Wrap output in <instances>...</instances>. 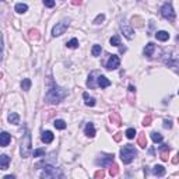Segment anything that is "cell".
<instances>
[{
  "label": "cell",
  "instance_id": "obj_1",
  "mask_svg": "<svg viewBox=\"0 0 179 179\" xmlns=\"http://www.w3.org/2000/svg\"><path fill=\"white\" fill-rule=\"evenodd\" d=\"M67 91L62 87H58V85H53L51 90H48L46 95H45V101L48 104H59L60 101L66 98Z\"/></svg>",
  "mask_w": 179,
  "mask_h": 179
},
{
  "label": "cell",
  "instance_id": "obj_2",
  "mask_svg": "<svg viewBox=\"0 0 179 179\" xmlns=\"http://www.w3.org/2000/svg\"><path fill=\"white\" fill-rule=\"evenodd\" d=\"M136 157H137V150H136L132 144L123 146V148L121 150V158H122L123 164H130Z\"/></svg>",
  "mask_w": 179,
  "mask_h": 179
},
{
  "label": "cell",
  "instance_id": "obj_3",
  "mask_svg": "<svg viewBox=\"0 0 179 179\" xmlns=\"http://www.w3.org/2000/svg\"><path fill=\"white\" fill-rule=\"evenodd\" d=\"M31 155V133L25 129L24 132V137L21 141V157L28 158Z\"/></svg>",
  "mask_w": 179,
  "mask_h": 179
},
{
  "label": "cell",
  "instance_id": "obj_4",
  "mask_svg": "<svg viewBox=\"0 0 179 179\" xmlns=\"http://www.w3.org/2000/svg\"><path fill=\"white\" fill-rule=\"evenodd\" d=\"M63 174L62 171H59L58 168L52 167V165H45L44 171L41 172V178L44 179H52V178H62Z\"/></svg>",
  "mask_w": 179,
  "mask_h": 179
},
{
  "label": "cell",
  "instance_id": "obj_5",
  "mask_svg": "<svg viewBox=\"0 0 179 179\" xmlns=\"http://www.w3.org/2000/svg\"><path fill=\"white\" fill-rule=\"evenodd\" d=\"M69 24H70L69 20H62L60 22H58V24L53 27V29H52V35H53V37H60V35H63V34L66 32V29L69 28Z\"/></svg>",
  "mask_w": 179,
  "mask_h": 179
},
{
  "label": "cell",
  "instance_id": "obj_6",
  "mask_svg": "<svg viewBox=\"0 0 179 179\" xmlns=\"http://www.w3.org/2000/svg\"><path fill=\"white\" fill-rule=\"evenodd\" d=\"M161 15L167 18L168 21H175V11L172 8V6L169 3H165L162 7H161Z\"/></svg>",
  "mask_w": 179,
  "mask_h": 179
},
{
  "label": "cell",
  "instance_id": "obj_7",
  "mask_svg": "<svg viewBox=\"0 0 179 179\" xmlns=\"http://www.w3.org/2000/svg\"><path fill=\"white\" fill-rule=\"evenodd\" d=\"M113 160H115V155H113V154H101L99 158L95 160V164L101 165V167H109L113 162Z\"/></svg>",
  "mask_w": 179,
  "mask_h": 179
},
{
  "label": "cell",
  "instance_id": "obj_8",
  "mask_svg": "<svg viewBox=\"0 0 179 179\" xmlns=\"http://www.w3.org/2000/svg\"><path fill=\"white\" fill-rule=\"evenodd\" d=\"M121 65V60L118 58L116 55H112L109 59H108V62H106V69L108 70H116Z\"/></svg>",
  "mask_w": 179,
  "mask_h": 179
},
{
  "label": "cell",
  "instance_id": "obj_9",
  "mask_svg": "<svg viewBox=\"0 0 179 179\" xmlns=\"http://www.w3.org/2000/svg\"><path fill=\"white\" fill-rule=\"evenodd\" d=\"M169 151H171V147L168 146V144H162V146L160 147V158L162 161H168V154Z\"/></svg>",
  "mask_w": 179,
  "mask_h": 179
},
{
  "label": "cell",
  "instance_id": "obj_10",
  "mask_svg": "<svg viewBox=\"0 0 179 179\" xmlns=\"http://www.w3.org/2000/svg\"><path fill=\"white\" fill-rule=\"evenodd\" d=\"M11 141V136L7 132H2L0 133V146L2 147H7L8 143Z\"/></svg>",
  "mask_w": 179,
  "mask_h": 179
},
{
  "label": "cell",
  "instance_id": "obj_11",
  "mask_svg": "<svg viewBox=\"0 0 179 179\" xmlns=\"http://www.w3.org/2000/svg\"><path fill=\"white\" fill-rule=\"evenodd\" d=\"M97 85L98 87H101V88H106V87H109L111 85V81L106 78L105 76H98V78H97Z\"/></svg>",
  "mask_w": 179,
  "mask_h": 179
},
{
  "label": "cell",
  "instance_id": "obj_12",
  "mask_svg": "<svg viewBox=\"0 0 179 179\" xmlns=\"http://www.w3.org/2000/svg\"><path fill=\"white\" fill-rule=\"evenodd\" d=\"M41 139H42V141H44L45 144H49V143L53 141V139H55V134H53L52 132H49V130H46V132L42 133Z\"/></svg>",
  "mask_w": 179,
  "mask_h": 179
},
{
  "label": "cell",
  "instance_id": "obj_13",
  "mask_svg": "<svg viewBox=\"0 0 179 179\" xmlns=\"http://www.w3.org/2000/svg\"><path fill=\"white\" fill-rule=\"evenodd\" d=\"M8 164H10V157L6 155V154H2L0 155V169H7L8 168Z\"/></svg>",
  "mask_w": 179,
  "mask_h": 179
},
{
  "label": "cell",
  "instance_id": "obj_14",
  "mask_svg": "<svg viewBox=\"0 0 179 179\" xmlns=\"http://www.w3.org/2000/svg\"><path fill=\"white\" fill-rule=\"evenodd\" d=\"M121 29H122V32H123V35L128 38V39H132V38H133V28H132V27L123 25V24H122Z\"/></svg>",
  "mask_w": 179,
  "mask_h": 179
},
{
  "label": "cell",
  "instance_id": "obj_15",
  "mask_svg": "<svg viewBox=\"0 0 179 179\" xmlns=\"http://www.w3.org/2000/svg\"><path fill=\"white\" fill-rule=\"evenodd\" d=\"M154 51H155V45H154L153 42H148V44L146 45V48H144V56L151 58L153 53H154Z\"/></svg>",
  "mask_w": 179,
  "mask_h": 179
},
{
  "label": "cell",
  "instance_id": "obj_16",
  "mask_svg": "<svg viewBox=\"0 0 179 179\" xmlns=\"http://www.w3.org/2000/svg\"><path fill=\"white\" fill-rule=\"evenodd\" d=\"M84 133L87 137H94L95 136V128L92 123H87L85 124V129H84Z\"/></svg>",
  "mask_w": 179,
  "mask_h": 179
},
{
  "label": "cell",
  "instance_id": "obj_17",
  "mask_svg": "<svg viewBox=\"0 0 179 179\" xmlns=\"http://www.w3.org/2000/svg\"><path fill=\"white\" fill-rule=\"evenodd\" d=\"M155 38L161 42H165V41L169 39V34L167 31H158V32H155Z\"/></svg>",
  "mask_w": 179,
  "mask_h": 179
},
{
  "label": "cell",
  "instance_id": "obj_18",
  "mask_svg": "<svg viewBox=\"0 0 179 179\" xmlns=\"http://www.w3.org/2000/svg\"><path fill=\"white\" fill-rule=\"evenodd\" d=\"M137 146H140L141 148H146L147 147V139L144 133H140L139 137H137Z\"/></svg>",
  "mask_w": 179,
  "mask_h": 179
},
{
  "label": "cell",
  "instance_id": "obj_19",
  "mask_svg": "<svg viewBox=\"0 0 179 179\" xmlns=\"http://www.w3.org/2000/svg\"><path fill=\"white\" fill-rule=\"evenodd\" d=\"M153 174L155 176H164L165 175V168L162 165H155L153 168Z\"/></svg>",
  "mask_w": 179,
  "mask_h": 179
},
{
  "label": "cell",
  "instance_id": "obj_20",
  "mask_svg": "<svg viewBox=\"0 0 179 179\" xmlns=\"http://www.w3.org/2000/svg\"><path fill=\"white\" fill-rule=\"evenodd\" d=\"M109 121H111V123H115V124H121L122 123V119H121V116H119V113H118V112H112V113H111Z\"/></svg>",
  "mask_w": 179,
  "mask_h": 179
},
{
  "label": "cell",
  "instance_id": "obj_21",
  "mask_svg": "<svg viewBox=\"0 0 179 179\" xmlns=\"http://www.w3.org/2000/svg\"><path fill=\"white\" fill-rule=\"evenodd\" d=\"M83 98H84V102H85V105H87V106H94L95 105V98L90 97L87 92H84V94H83Z\"/></svg>",
  "mask_w": 179,
  "mask_h": 179
},
{
  "label": "cell",
  "instance_id": "obj_22",
  "mask_svg": "<svg viewBox=\"0 0 179 179\" xmlns=\"http://www.w3.org/2000/svg\"><path fill=\"white\" fill-rule=\"evenodd\" d=\"M8 122L13 124H18L20 123V116H18V113H15V112H11L10 115H8Z\"/></svg>",
  "mask_w": 179,
  "mask_h": 179
},
{
  "label": "cell",
  "instance_id": "obj_23",
  "mask_svg": "<svg viewBox=\"0 0 179 179\" xmlns=\"http://www.w3.org/2000/svg\"><path fill=\"white\" fill-rule=\"evenodd\" d=\"M27 10H28V6H27V4H24V3H17L15 4V11H17L18 14H24Z\"/></svg>",
  "mask_w": 179,
  "mask_h": 179
},
{
  "label": "cell",
  "instance_id": "obj_24",
  "mask_svg": "<svg viewBox=\"0 0 179 179\" xmlns=\"http://www.w3.org/2000/svg\"><path fill=\"white\" fill-rule=\"evenodd\" d=\"M151 140H153L154 143H162V140H164V137H162V134L158 132H153L151 133Z\"/></svg>",
  "mask_w": 179,
  "mask_h": 179
},
{
  "label": "cell",
  "instance_id": "obj_25",
  "mask_svg": "<svg viewBox=\"0 0 179 179\" xmlns=\"http://www.w3.org/2000/svg\"><path fill=\"white\" fill-rule=\"evenodd\" d=\"M29 39H32V41H38L41 38V35H39V31L38 29H29Z\"/></svg>",
  "mask_w": 179,
  "mask_h": 179
},
{
  "label": "cell",
  "instance_id": "obj_26",
  "mask_svg": "<svg viewBox=\"0 0 179 179\" xmlns=\"http://www.w3.org/2000/svg\"><path fill=\"white\" fill-rule=\"evenodd\" d=\"M118 174H119V167H118L116 164H111L109 165V175L111 176H116Z\"/></svg>",
  "mask_w": 179,
  "mask_h": 179
},
{
  "label": "cell",
  "instance_id": "obj_27",
  "mask_svg": "<svg viewBox=\"0 0 179 179\" xmlns=\"http://www.w3.org/2000/svg\"><path fill=\"white\" fill-rule=\"evenodd\" d=\"M53 124H55V128H56V129H59V130H63V129H66V126H67L66 122L62 121V119H56L55 123H53Z\"/></svg>",
  "mask_w": 179,
  "mask_h": 179
},
{
  "label": "cell",
  "instance_id": "obj_28",
  "mask_svg": "<svg viewBox=\"0 0 179 179\" xmlns=\"http://www.w3.org/2000/svg\"><path fill=\"white\" fill-rule=\"evenodd\" d=\"M101 52H102V48H101V45H94V46H92V49H91L92 56L98 58V56L101 55Z\"/></svg>",
  "mask_w": 179,
  "mask_h": 179
},
{
  "label": "cell",
  "instance_id": "obj_29",
  "mask_svg": "<svg viewBox=\"0 0 179 179\" xmlns=\"http://www.w3.org/2000/svg\"><path fill=\"white\" fill-rule=\"evenodd\" d=\"M21 88L24 91H28L29 88H31V80H29V78H24V80L21 81Z\"/></svg>",
  "mask_w": 179,
  "mask_h": 179
},
{
  "label": "cell",
  "instance_id": "obj_30",
  "mask_svg": "<svg viewBox=\"0 0 179 179\" xmlns=\"http://www.w3.org/2000/svg\"><path fill=\"white\" fill-rule=\"evenodd\" d=\"M109 42L112 46H121V38H119V35H113Z\"/></svg>",
  "mask_w": 179,
  "mask_h": 179
},
{
  "label": "cell",
  "instance_id": "obj_31",
  "mask_svg": "<svg viewBox=\"0 0 179 179\" xmlns=\"http://www.w3.org/2000/svg\"><path fill=\"white\" fill-rule=\"evenodd\" d=\"M66 45H67V48H70V49H76V48H78V39L73 38V39H70Z\"/></svg>",
  "mask_w": 179,
  "mask_h": 179
},
{
  "label": "cell",
  "instance_id": "obj_32",
  "mask_svg": "<svg viewBox=\"0 0 179 179\" xmlns=\"http://www.w3.org/2000/svg\"><path fill=\"white\" fill-rule=\"evenodd\" d=\"M94 76H95V71H92V73H90V76H88V80H87V85L90 88H94L95 87V83H94Z\"/></svg>",
  "mask_w": 179,
  "mask_h": 179
},
{
  "label": "cell",
  "instance_id": "obj_33",
  "mask_svg": "<svg viewBox=\"0 0 179 179\" xmlns=\"http://www.w3.org/2000/svg\"><path fill=\"white\" fill-rule=\"evenodd\" d=\"M124 134H126V137H128V139H130V140H132V139H134V136H136V129H133V128L128 129Z\"/></svg>",
  "mask_w": 179,
  "mask_h": 179
},
{
  "label": "cell",
  "instance_id": "obj_34",
  "mask_svg": "<svg viewBox=\"0 0 179 179\" xmlns=\"http://www.w3.org/2000/svg\"><path fill=\"white\" fill-rule=\"evenodd\" d=\"M45 155V148H37L34 150V157H42Z\"/></svg>",
  "mask_w": 179,
  "mask_h": 179
},
{
  "label": "cell",
  "instance_id": "obj_35",
  "mask_svg": "<svg viewBox=\"0 0 179 179\" xmlns=\"http://www.w3.org/2000/svg\"><path fill=\"white\" fill-rule=\"evenodd\" d=\"M151 121H153L151 115H147V116L144 118V121H143V126H150V124H151Z\"/></svg>",
  "mask_w": 179,
  "mask_h": 179
},
{
  "label": "cell",
  "instance_id": "obj_36",
  "mask_svg": "<svg viewBox=\"0 0 179 179\" xmlns=\"http://www.w3.org/2000/svg\"><path fill=\"white\" fill-rule=\"evenodd\" d=\"M104 20H105V15H104V14H98V15H97V18L94 20V24H97V25H98V24H101Z\"/></svg>",
  "mask_w": 179,
  "mask_h": 179
},
{
  "label": "cell",
  "instance_id": "obj_37",
  "mask_svg": "<svg viewBox=\"0 0 179 179\" xmlns=\"http://www.w3.org/2000/svg\"><path fill=\"white\" fill-rule=\"evenodd\" d=\"M132 21H136V24H133V25H136V27H143V22H141V18H140V17H133Z\"/></svg>",
  "mask_w": 179,
  "mask_h": 179
},
{
  "label": "cell",
  "instance_id": "obj_38",
  "mask_svg": "<svg viewBox=\"0 0 179 179\" xmlns=\"http://www.w3.org/2000/svg\"><path fill=\"white\" fill-rule=\"evenodd\" d=\"M44 4L46 6V7L52 8L53 6H55V0H44Z\"/></svg>",
  "mask_w": 179,
  "mask_h": 179
},
{
  "label": "cell",
  "instance_id": "obj_39",
  "mask_svg": "<svg viewBox=\"0 0 179 179\" xmlns=\"http://www.w3.org/2000/svg\"><path fill=\"white\" fill-rule=\"evenodd\" d=\"M94 176H95V178H104V176H105V172H104L102 169H101V171H97Z\"/></svg>",
  "mask_w": 179,
  "mask_h": 179
},
{
  "label": "cell",
  "instance_id": "obj_40",
  "mask_svg": "<svg viewBox=\"0 0 179 179\" xmlns=\"http://www.w3.org/2000/svg\"><path fill=\"white\" fill-rule=\"evenodd\" d=\"M113 140H115V141H121V140H122V133L121 132L115 133V136H113Z\"/></svg>",
  "mask_w": 179,
  "mask_h": 179
},
{
  "label": "cell",
  "instance_id": "obj_41",
  "mask_svg": "<svg viewBox=\"0 0 179 179\" xmlns=\"http://www.w3.org/2000/svg\"><path fill=\"white\" fill-rule=\"evenodd\" d=\"M164 128L165 129H171L172 128V122L171 121H164Z\"/></svg>",
  "mask_w": 179,
  "mask_h": 179
},
{
  "label": "cell",
  "instance_id": "obj_42",
  "mask_svg": "<svg viewBox=\"0 0 179 179\" xmlns=\"http://www.w3.org/2000/svg\"><path fill=\"white\" fill-rule=\"evenodd\" d=\"M71 3H73L74 6H80V4L83 3V0H71Z\"/></svg>",
  "mask_w": 179,
  "mask_h": 179
},
{
  "label": "cell",
  "instance_id": "obj_43",
  "mask_svg": "<svg viewBox=\"0 0 179 179\" xmlns=\"http://www.w3.org/2000/svg\"><path fill=\"white\" fill-rule=\"evenodd\" d=\"M178 162H179V155H175V157H174V158H172V164H178Z\"/></svg>",
  "mask_w": 179,
  "mask_h": 179
},
{
  "label": "cell",
  "instance_id": "obj_44",
  "mask_svg": "<svg viewBox=\"0 0 179 179\" xmlns=\"http://www.w3.org/2000/svg\"><path fill=\"white\" fill-rule=\"evenodd\" d=\"M129 91H130V92H134V91H136V88L133 87V85H129Z\"/></svg>",
  "mask_w": 179,
  "mask_h": 179
},
{
  "label": "cell",
  "instance_id": "obj_45",
  "mask_svg": "<svg viewBox=\"0 0 179 179\" xmlns=\"http://www.w3.org/2000/svg\"><path fill=\"white\" fill-rule=\"evenodd\" d=\"M124 52H126V48H124V46H121V53H124Z\"/></svg>",
  "mask_w": 179,
  "mask_h": 179
},
{
  "label": "cell",
  "instance_id": "obj_46",
  "mask_svg": "<svg viewBox=\"0 0 179 179\" xmlns=\"http://www.w3.org/2000/svg\"><path fill=\"white\" fill-rule=\"evenodd\" d=\"M0 62H2V41H0Z\"/></svg>",
  "mask_w": 179,
  "mask_h": 179
},
{
  "label": "cell",
  "instance_id": "obj_47",
  "mask_svg": "<svg viewBox=\"0 0 179 179\" xmlns=\"http://www.w3.org/2000/svg\"><path fill=\"white\" fill-rule=\"evenodd\" d=\"M4 178H6V179H13V178H14V175H7V176H4Z\"/></svg>",
  "mask_w": 179,
  "mask_h": 179
}]
</instances>
